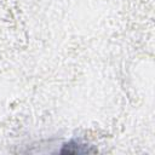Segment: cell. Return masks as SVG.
Wrapping results in <instances>:
<instances>
[{"label": "cell", "instance_id": "cell-1", "mask_svg": "<svg viewBox=\"0 0 155 155\" xmlns=\"http://www.w3.org/2000/svg\"><path fill=\"white\" fill-rule=\"evenodd\" d=\"M90 151H93V150L88 149L86 145L73 144V143L65 144L64 148L61 150V153H68V154H84V153H90Z\"/></svg>", "mask_w": 155, "mask_h": 155}]
</instances>
